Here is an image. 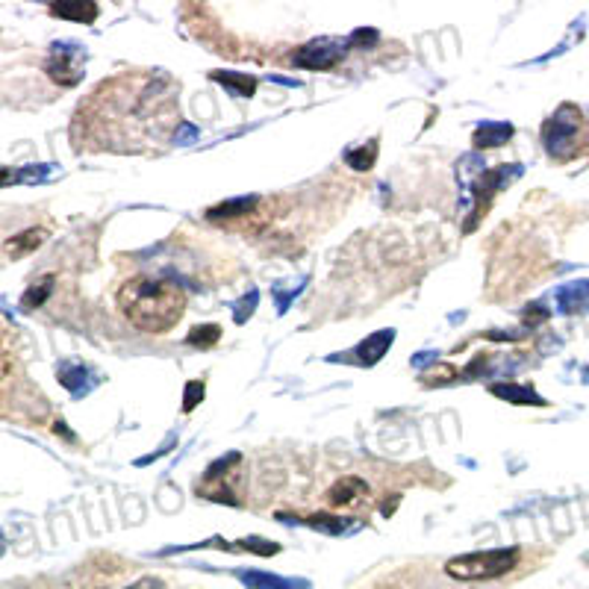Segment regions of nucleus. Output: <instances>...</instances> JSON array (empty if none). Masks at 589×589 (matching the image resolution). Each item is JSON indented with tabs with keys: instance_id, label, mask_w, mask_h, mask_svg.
I'll return each instance as SVG.
<instances>
[{
	"instance_id": "2",
	"label": "nucleus",
	"mask_w": 589,
	"mask_h": 589,
	"mask_svg": "<svg viewBox=\"0 0 589 589\" xmlns=\"http://www.w3.org/2000/svg\"><path fill=\"white\" fill-rule=\"evenodd\" d=\"M519 566V548H495V551H475L460 554L445 563V572L457 581H492Z\"/></svg>"
},
{
	"instance_id": "15",
	"label": "nucleus",
	"mask_w": 589,
	"mask_h": 589,
	"mask_svg": "<svg viewBox=\"0 0 589 589\" xmlns=\"http://www.w3.org/2000/svg\"><path fill=\"white\" fill-rule=\"evenodd\" d=\"M218 339H221V327H218V324H201V327H195V330L186 336V342H189L192 348H213Z\"/></svg>"
},
{
	"instance_id": "12",
	"label": "nucleus",
	"mask_w": 589,
	"mask_h": 589,
	"mask_svg": "<svg viewBox=\"0 0 589 589\" xmlns=\"http://www.w3.org/2000/svg\"><path fill=\"white\" fill-rule=\"evenodd\" d=\"M218 83H224L230 92L242 95V98H251L254 89H257V80L254 77H242V74H227V71H215L213 74Z\"/></svg>"
},
{
	"instance_id": "3",
	"label": "nucleus",
	"mask_w": 589,
	"mask_h": 589,
	"mask_svg": "<svg viewBox=\"0 0 589 589\" xmlns=\"http://www.w3.org/2000/svg\"><path fill=\"white\" fill-rule=\"evenodd\" d=\"M578 127H581V115L575 107H563L545 124V148L551 151V157L557 160L575 157Z\"/></svg>"
},
{
	"instance_id": "13",
	"label": "nucleus",
	"mask_w": 589,
	"mask_h": 589,
	"mask_svg": "<svg viewBox=\"0 0 589 589\" xmlns=\"http://www.w3.org/2000/svg\"><path fill=\"white\" fill-rule=\"evenodd\" d=\"M492 395H498V398H507L510 404H545L536 392L531 389H525V386H492Z\"/></svg>"
},
{
	"instance_id": "20",
	"label": "nucleus",
	"mask_w": 589,
	"mask_h": 589,
	"mask_svg": "<svg viewBox=\"0 0 589 589\" xmlns=\"http://www.w3.org/2000/svg\"><path fill=\"white\" fill-rule=\"evenodd\" d=\"M242 548H248V551H254V554H266V557H271V554H277L280 548L274 545V542H268V539H245L242 542Z\"/></svg>"
},
{
	"instance_id": "19",
	"label": "nucleus",
	"mask_w": 589,
	"mask_h": 589,
	"mask_svg": "<svg viewBox=\"0 0 589 589\" xmlns=\"http://www.w3.org/2000/svg\"><path fill=\"white\" fill-rule=\"evenodd\" d=\"M201 398H204V383L201 380H192L189 386H186V401H183V410L189 413V410H195L198 404H201Z\"/></svg>"
},
{
	"instance_id": "17",
	"label": "nucleus",
	"mask_w": 589,
	"mask_h": 589,
	"mask_svg": "<svg viewBox=\"0 0 589 589\" xmlns=\"http://www.w3.org/2000/svg\"><path fill=\"white\" fill-rule=\"evenodd\" d=\"M375 157H377V142H369L363 151H348V162H351V168H360V171L372 168Z\"/></svg>"
},
{
	"instance_id": "11",
	"label": "nucleus",
	"mask_w": 589,
	"mask_h": 589,
	"mask_svg": "<svg viewBox=\"0 0 589 589\" xmlns=\"http://www.w3.org/2000/svg\"><path fill=\"white\" fill-rule=\"evenodd\" d=\"M513 136V127L510 124H483L481 130L475 133V142L478 148H492V145H501Z\"/></svg>"
},
{
	"instance_id": "6",
	"label": "nucleus",
	"mask_w": 589,
	"mask_h": 589,
	"mask_svg": "<svg viewBox=\"0 0 589 589\" xmlns=\"http://www.w3.org/2000/svg\"><path fill=\"white\" fill-rule=\"evenodd\" d=\"M45 230L42 227H33V230H27V233H15V236H9L6 242H3V251H6V257L9 260H21L24 254H33L42 242H45Z\"/></svg>"
},
{
	"instance_id": "5",
	"label": "nucleus",
	"mask_w": 589,
	"mask_h": 589,
	"mask_svg": "<svg viewBox=\"0 0 589 589\" xmlns=\"http://www.w3.org/2000/svg\"><path fill=\"white\" fill-rule=\"evenodd\" d=\"M342 56H345V48H342L336 39H316V42L304 45V48L295 54V65H298V68H310V71H327V68H333Z\"/></svg>"
},
{
	"instance_id": "1",
	"label": "nucleus",
	"mask_w": 589,
	"mask_h": 589,
	"mask_svg": "<svg viewBox=\"0 0 589 589\" xmlns=\"http://www.w3.org/2000/svg\"><path fill=\"white\" fill-rule=\"evenodd\" d=\"M118 310L145 333H168L183 319L186 292L174 280L133 277L118 289Z\"/></svg>"
},
{
	"instance_id": "18",
	"label": "nucleus",
	"mask_w": 589,
	"mask_h": 589,
	"mask_svg": "<svg viewBox=\"0 0 589 589\" xmlns=\"http://www.w3.org/2000/svg\"><path fill=\"white\" fill-rule=\"evenodd\" d=\"M307 522H310L313 528L330 531V534H339V531H345V528H348V519H342V516H310Z\"/></svg>"
},
{
	"instance_id": "16",
	"label": "nucleus",
	"mask_w": 589,
	"mask_h": 589,
	"mask_svg": "<svg viewBox=\"0 0 589 589\" xmlns=\"http://www.w3.org/2000/svg\"><path fill=\"white\" fill-rule=\"evenodd\" d=\"M51 289H54V277H42V280H36V283H33V289L24 295V307H30V310L42 307V301L51 295Z\"/></svg>"
},
{
	"instance_id": "10",
	"label": "nucleus",
	"mask_w": 589,
	"mask_h": 589,
	"mask_svg": "<svg viewBox=\"0 0 589 589\" xmlns=\"http://www.w3.org/2000/svg\"><path fill=\"white\" fill-rule=\"evenodd\" d=\"M242 581H245V587L251 589H304L301 581H283V578H274L266 572H245Z\"/></svg>"
},
{
	"instance_id": "8",
	"label": "nucleus",
	"mask_w": 589,
	"mask_h": 589,
	"mask_svg": "<svg viewBox=\"0 0 589 589\" xmlns=\"http://www.w3.org/2000/svg\"><path fill=\"white\" fill-rule=\"evenodd\" d=\"M98 3L92 0H74V3H54L51 6V15L56 18H65V21H77V24H92L98 18Z\"/></svg>"
},
{
	"instance_id": "22",
	"label": "nucleus",
	"mask_w": 589,
	"mask_h": 589,
	"mask_svg": "<svg viewBox=\"0 0 589 589\" xmlns=\"http://www.w3.org/2000/svg\"><path fill=\"white\" fill-rule=\"evenodd\" d=\"M354 42H357V45H363V48H369L372 42H377V33L375 30H360V33L354 36Z\"/></svg>"
},
{
	"instance_id": "21",
	"label": "nucleus",
	"mask_w": 589,
	"mask_h": 589,
	"mask_svg": "<svg viewBox=\"0 0 589 589\" xmlns=\"http://www.w3.org/2000/svg\"><path fill=\"white\" fill-rule=\"evenodd\" d=\"M127 589H165L160 578H142V581H136V584H130Z\"/></svg>"
},
{
	"instance_id": "14",
	"label": "nucleus",
	"mask_w": 589,
	"mask_h": 589,
	"mask_svg": "<svg viewBox=\"0 0 589 589\" xmlns=\"http://www.w3.org/2000/svg\"><path fill=\"white\" fill-rule=\"evenodd\" d=\"M560 301H563V310H584L589 304V283H575L569 289L560 292Z\"/></svg>"
},
{
	"instance_id": "9",
	"label": "nucleus",
	"mask_w": 589,
	"mask_h": 589,
	"mask_svg": "<svg viewBox=\"0 0 589 589\" xmlns=\"http://www.w3.org/2000/svg\"><path fill=\"white\" fill-rule=\"evenodd\" d=\"M392 339H395V333H392V330H383V333L369 336V339L357 348L360 360H363V363H377V360L386 354V348L392 345Z\"/></svg>"
},
{
	"instance_id": "7",
	"label": "nucleus",
	"mask_w": 589,
	"mask_h": 589,
	"mask_svg": "<svg viewBox=\"0 0 589 589\" xmlns=\"http://www.w3.org/2000/svg\"><path fill=\"white\" fill-rule=\"evenodd\" d=\"M363 495H369V486L360 481V478H342V481H336L330 486L327 504H330V507H345V504L360 501Z\"/></svg>"
},
{
	"instance_id": "4",
	"label": "nucleus",
	"mask_w": 589,
	"mask_h": 589,
	"mask_svg": "<svg viewBox=\"0 0 589 589\" xmlns=\"http://www.w3.org/2000/svg\"><path fill=\"white\" fill-rule=\"evenodd\" d=\"M48 74L54 77L59 86H77L83 77V54L71 45H56L51 51V59L45 62Z\"/></svg>"
}]
</instances>
